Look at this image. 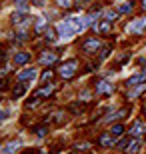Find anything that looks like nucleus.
<instances>
[{"mask_svg": "<svg viewBox=\"0 0 146 154\" xmlns=\"http://www.w3.org/2000/svg\"><path fill=\"white\" fill-rule=\"evenodd\" d=\"M46 132H48V130H46L44 126H40V128H36V136H44Z\"/></svg>", "mask_w": 146, "mask_h": 154, "instance_id": "b1692460", "label": "nucleus"}, {"mask_svg": "<svg viewBox=\"0 0 146 154\" xmlns=\"http://www.w3.org/2000/svg\"><path fill=\"white\" fill-rule=\"evenodd\" d=\"M114 18H116V12H114V10H108L106 12V20H114Z\"/></svg>", "mask_w": 146, "mask_h": 154, "instance_id": "393cba45", "label": "nucleus"}, {"mask_svg": "<svg viewBox=\"0 0 146 154\" xmlns=\"http://www.w3.org/2000/svg\"><path fill=\"white\" fill-rule=\"evenodd\" d=\"M58 72H60L62 78H72V76L76 74V60H70V62L62 64V68L58 70Z\"/></svg>", "mask_w": 146, "mask_h": 154, "instance_id": "f03ea898", "label": "nucleus"}, {"mask_svg": "<svg viewBox=\"0 0 146 154\" xmlns=\"http://www.w3.org/2000/svg\"><path fill=\"white\" fill-rule=\"evenodd\" d=\"M122 132H124V126H122V124H116V126H112L110 134H112V136L116 138V136H122Z\"/></svg>", "mask_w": 146, "mask_h": 154, "instance_id": "f3484780", "label": "nucleus"}, {"mask_svg": "<svg viewBox=\"0 0 146 154\" xmlns=\"http://www.w3.org/2000/svg\"><path fill=\"white\" fill-rule=\"evenodd\" d=\"M70 20V24H72L74 28H76V32H80V30H84L86 26V20H80V18H68Z\"/></svg>", "mask_w": 146, "mask_h": 154, "instance_id": "9b49d317", "label": "nucleus"}, {"mask_svg": "<svg viewBox=\"0 0 146 154\" xmlns=\"http://www.w3.org/2000/svg\"><path fill=\"white\" fill-rule=\"evenodd\" d=\"M140 148H142V140L138 138V140H134V142L128 146V154H138V152H140Z\"/></svg>", "mask_w": 146, "mask_h": 154, "instance_id": "f8f14e48", "label": "nucleus"}, {"mask_svg": "<svg viewBox=\"0 0 146 154\" xmlns=\"http://www.w3.org/2000/svg\"><path fill=\"white\" fill-rule=\"evenodd\" d=\"M142 8H144V10H146V0H142Z\"/></svg>", "mask_w": 146, "mask_h": 154, "instance_id": "2f4dec72", "label": "nucleus"}, {"mask_svg": "<svg viewBox=\"0 0 146 154\" xmlns=\"http://www.w3.org/2000/svg\"><path fill=\"white\" fill-rule=\"evenodd\" d=\"M112 142H114L112 134H102V136H100V144H102V146H110Z\"/></svg>", "mask_w": 146, "mask_h": 154, "instance_id": "2eb2a0df", "label": "nucleus"}, {"mask_svg": "<svg viewBox=\"0 0 146 154\" xmlns=\"http://www.w3.org/2000/svg\"><path fill=\"white\" fill-rule=\"evenodd\" d=\"M40 62H42V64H52V62H56V54H54V52H44V54L40 56Z\"/></svg>", "mask_w": 146, "mask_h": 154, "instance_id": "9d476101", "label": "nucleus"}, {"mask_svg": "<svg viewBox=\"0 0 146 154\" xmlns=\"http://www.w3.org/2000/svg\"><path fill=\"white\" fill-rule=\"evenodd\" d=\"M56 30H58V36H60V38H64V40H70L74 34H76V28L70 24V20H64V22H60V24L56 26Z\"/></svg>", "mask_w": 146, "mask_h": 154, "instance_id": "f257e3e1", "label": "nucleus"}, {"mask_svg": "<svg viewBox=\"0 0 146 154\" xmlns=\"http://www.w3.org/2000/svg\"><path fill=\"white\" fill-rule=\"evenodd\" d=\"M54 38H56L54 30H50V28H48V30H46V40H54Z\"/></svg>", "mask_w": 146, "mask_h": 154, "instance_id": "5701e85b", "label": "nucleus"}, {"mask_svg": "<svg viewBox=\"0 0 146 154\" xmlns=\"http://www.w3.org/2000/svg\"><path fill=\"white\" fill-rule=\"evenodd\" d=\"M108 92H112V84L106 82V80H102L96 84V94H108Z\"/></svg>", "mask_w": 146, "mask_h": 154, "instance_id": "39448f33", "label": "nucleus"}, {"mask_svg": "<svg viewBox=\"0 0 146 154\" xmlns=\"http://www.w3.org/2000/svg\"><path fill=\"white\" fill-rule=\"evenodd\" d=\"M142 132H144V126H142L140 122H136V124L132 126V130H130V134H132V136H140Z\"/></svg>", "mask_w": 146, "mask_h": 154, "instance_id": "dca6fc26", "label": "nucleus"}, {"mask_svg": "<svg viewBox=\"0 0 146 154\" xmlns=\"http://www.w3.org/2000/svg\"><path fill=\"white\" fill-rule=\"evenodd\" d=\"M144 82H146V80H144V76H142V74H134V76H130V78L126 80V86L130 88V86H136V84H144Z\"/></svg>", "mask_w": 146, "mask_h": 154, "instance_id": "0eeeda50", "label": "nucleus"}, {"mask_svg": "<svg viewBox=\"0 0 146 154\" xmlns=\"http://www.w3.org/2000/svg\"><path fill=\"white\" fill-rule=\"evenodd\" d=\"M58 4L64 6V8H68V6H70V0H58Z\"/></svg>", "mask_w": 146, "mask_h": 154, "instance_id": "c756f323", "label": "nucleus"}, {"mask_svg": "<svg viewBox=\"0 0 146 154\" xmlns=\"http://www.w3.org/2000/svg\"><path fill=\"white\" fill-rule=\"evenodd\" d=\"M24 20H26V18H24L22 12H16V14L12 16V24H14V26H20V24H24Z\"/></svg>", "mask_w": 146, "mask_h": 154, "instance_id": "4468645a", "label": "nucleus"}, {"mask_svg": "<svg viewBox=\"0 0 146 154\" xmlns=\"http://www.w3.org/2000/svg\"><path fill=\"white\" fill-rule=\"evenodd\" d=\"M98 48H100V42L96 38H88V40H84V44H82V50H84L86 54H94Z\"/></svg>", "mask_w": 146, "mask_h": 154, "instance_id": "7ed1b4c3", "label": "nucleus"}, {"mask_svg": "<svg viewBox=\"0 0 146 154\" xmlns=\"http://www.w3.org/2000/svg\"><path fill=\"white\" fill-rule=\"evenodd\" d=\"M108 52H110V46H106V48H102V52H100V58H106V56H108Z\"/></svg>", "mask_w": 146, "mask_h": 154, "instance_id": "a878e982", "label": "nucleus"}, {"mask_svg": "<svg viewBox=\"0 0 146 154\" xmlns=\"http://www.w3.org/2000/svg\"><path fill=\"white\" fill-rule=\"evenodd\" d=\"M56 122H62V120H64V112H56Z\"/></svg>", "mask_w": 146, "mask_h": 154, "instance_id": "c85d7f7f", "label": "nucleus"}, {"mask_svg": "<svg viewBox=\"0 0 146 154\" xmlns=\"http://www.w3.org/2000/svg\"><path fill=\"white\" fill-rule=\"evenodd\" d=\"M28 60H30V54H28V52H16V54H14V64H16V66L26 64Z\"/></svg>", "mask_w": 146, "mask_h": 154, "instance_id": "423d86ee", "label": "nucleus"}, {"mask_svg": "<svg viewBox=\"0 0 146 154\" xmlns=\"http://www.w3.org/2000/svg\"><path fill=\"white\" fill-rule=\"evenodd\" d=\"M144 26H146V20H136V22L128 24V32H140Z\"/></svg>", "mask_w": 146, "mask_h": 154, "instance_id": "1a4fd4ad", "label": "nucleus"}, {"mask_svg": "<svg viewBox=\"0 0 146 154\" xmlns=\"http://www.w3.org/2000/svg\"><path fill=\"white\" fill-rule=\"evenodd\" d=\"M34 76H36V70H34V68H28V70H22V72L18 74V80H20V82H24V80H32Z\"/></svg>", "mask_w": 146, "mask_h": 154, "instance_id": "6e6552de", "label": "nucleus"}, {"mask_svg": "<svg viewBox=\"0 0 146 154\" xmlns=\"http://www.w3.org/2000/svg\"><path fill=\"white\" fill-rule=\"evenodd\" d=\"M18 146H20L18 142H8V144L4 146V150H2V154H14V152L18 150Z\"/></svg>", "mask_w": 146, "mask_h": 154, "instance_id": "ddd939ff", "label": "nucleus"}, {"mask_svg": "<svg viewBox=\"0 0 146 154\" xmlns=\"http://www.w3.org/2000/svg\"><path fill=\"white\" fill-rule=\"evenodd\" d=\"M24 90H26V84H24V82H20L18 86H14V92H12V94H14V96H22Z\"/></svg>", "mask_w": 146, "mask_h": 154, "instance_id": "a211bd4d", "label": "nucleus"}, {"mask_svg": "<svg viewBox=\"0 0 146 154\" xmlns=\"http://www.w3.org/2000/svg\"><path fill=\"white\" fill-rule=\"evenodd\" d=\"M50 92H52V86L48 84V86H44V88H42V90L38 92V96H48V94H50Z\"/></svg>", "mask_w": 146, "mask_h": 154, "instance_id": "412c9836", "label": "nucleus"}, {"mask_svg": "<svg viewBox=\"0 0 146 154\" xmlns=\"http://www.w3.org/2000/svg\"><path fill=\"white\" fill-rule=\"evenodd\" d=\"M70 110H72V112H80V110H82V106H80V104H72V106H70Z\"/></svg>", "mask_w": 146, "mask_h": 154, "instance_id": "cd10ccee", "label": "nucleus"}, {"mask_svg": "<svg viewBox=\"0 0 146 154\" xmlns=\"http://www.w3.org/2000/svg\"><path fill=\"white\" fill-rule=\"evenodd\" d=\"M130 10H132V4H130V2H124V4L118 8V12H120V14H126V12H130Z\"/></svg>", "mask_w": 146, "mask_h": 154, "instance_id": "aec40b11", "label": "nucleus"}, {"mask_svg": "<svg viewBox=\"0 0 146 154\" xmlns=\"http://www.w3.org/2000/svg\"><path fill=\"white\" fill-rule=\"evenodd\" d=\"M44 28V18H36V30Z\"/></svg>", "mask_w": 146, "mask_h": 154, "instance_id": "4be33fe9", "label": "nucleus"}, {"mask_svg": "<svg viewBox=\"0 0 146 154\" xmlns=\"http://www.w3.org/2000/svg\"><path fill=\"white\" fill-rule=\"evenodd\" d=\"M50 78H52V72H50V70H46L44 74H42V80L46 82V80H50Z\"/></svg>", "mask_w": 146, "mask_h": 154, "instance_id": "bb28decb", "label": "nucleus"}, {"mask_svg": "<svg viewBox=\"0 0 146 154\" xmlns=\"http://www.w3.org/2000/svg\"><path fill=\"white\" fill-rule=\"evenodd\" d=\"M140 74H142V76H144V80H146V70H142V72H140Z\"/></svg>", "mask_w": 146, "mask_h": 154, "instance_id": "473e14b6", "label": "nucleus"}, {"mask_svg": "<svg viewBox=\"0 0 146 154\" xmlns=\"http://www.w3.org/2000/svg\"><path fill=\"white\" fill-rule=\"evenodd\" d=\"M94 28L100 32V34H108L112 30V20H102L100 24H94Z\"/></svg>", "mask_w": 146, "mask_h": 154, "instance_id": "20e7f679", "label": "nucleus"}, {"mask_svg": "<svg viewBox=\"0 0 146 154\" xmlns=\"http://www.w3.org/2000/svg\"><path fill=\"white\" fill-rule=\"evenodd\" d=\"M32 4H36V6H42V0H32Z\"/></svg>", "mask_w": 146, "mask_h": 154, "instance_id": "7c9ffc66", "label": "nucleus"}, {"mask_svg": "<svg viewBox=\"0 0 146 154\" xmlns=\"http://www.w3.org/2000/svg\"><path fill=\"white\" fill-rule=\"evenodd\" d=\"M14 4H16V8L18 10H26V8H28V0H14Z\"/></svg>", "mask_w": 146, "mask_h": 154, "instance_id": "6ab92c4d", "label": "nucleus"}]
</instances>
